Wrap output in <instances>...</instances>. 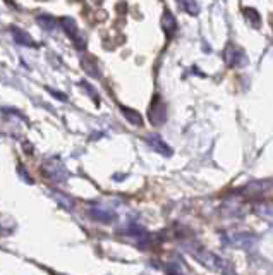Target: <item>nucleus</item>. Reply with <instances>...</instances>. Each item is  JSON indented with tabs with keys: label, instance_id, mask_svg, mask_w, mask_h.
Wrapping results in <instances>:
<instances>
[{
	"label": "nucleus",
	"instance_id": "obj_2",
	"mask_svg": "<svg viewBox=\"0 0 273 275\" xmlns=\"http://www.w3.org/2000/svg\"><path fill=\"white\" fill-rule=\"evenodd\" d=\"M150 119H151V122H155V124L163 122V119H165V105H163L162 100H158V98L153 100L151 110H150Z\"/></svg>",
	"mask_w": 273,
	"mask_h": 275
},
{
	"label": "nucleus",
	"instance_id": "obj_6",
	"mask_svg": "<svg viewBox=\"0 0 273 275\" xmlns=\"http://www.w3.org/2000/svg\"><path fill=\"white\" fill-rule=\"evenodd\" d=\"M12 33H14V38H15V41H17V43H21V45H31V43H33V40H31V38L26 33H21V31L15 29V28L12 29Z\"/></svg>",
	"mask_w": 273,
	"mask_h": 275
},
{
	"label": "nucleus",
	"instance_id": "obj_5",
	"mask_svg": "<svg viewBox=\"0 0 273 275\" xmlns=\"http://www.w3.org/2000/svg\"><path fill=\"white\" fill-rule=\"evenodd\" d=\"M179 5H181L182 9L191 15H196L198 12H200V7H198L196 0H179Z\"/></svg>",
	"mask_w": 273,
	"mask_h": 275
},
{
	"label": "nucleus",
	"instance_id": "obj_8",
	"mask_svg": "<svg viewBox=\"0 0 273 275\" xmlns=\"http://www.w3.org/2000/svg\"><path fill=\"white\" fill-rule=\"evenodd\" d=\"M38 22H40V24L43 26L45 29H52L53 26H55V22H53V19H50L48 15H41V17L38 19Z\"/></svg>",
	"mask_w": 273,
	"mask_h": 275
},
{
	"label": "nucleus",
	"instance_id": "obj_1",
	"mask_svg": "<svg viewBox=\"0 0 273 275\" xmlns=\"http://www.w3.org/2000/svg\"><path fill=\"white\" fill-rule=\"evenodd\" d=\"M224 57H225V62H227L229 65H232V67H239V65H244L246 62H248L246 60L244 50L236 45H229L224 52Z\"/></svg>",
	"mask_w": 273,
	"mask_h": 275
},
{
	"label": "nucleus",
	"instance_id": "obj_4",
	"mask_svg": "<svg viewBox=\"0 0 273 275\" xmlns=\"http://www.w3.org/2000/svg\"><path fill=\"white\" fill-rule=\"evenodd\" d=\"M163 29H165V33L169 36H172L175 29H177V21H175V17L169 10H165V14H163Z\"/></svg>",
	"mask_w": 273,
	"mask_h": 275
},
{
	"label": "nucleus",
	"instance_id": "obj_3",
	"mask_svg": "<svg viewBox=\"0 0 273 275\" xmlns=\"http://www.w3.org/2000/svg\"><path fill=\"white\" fill-rule=\"evenodd\" d=\"M62 24H64V28H65V33H67L69 36H71L72 40L76 41L79 48H83V46H84V41H83V38H81V34L77 33L76 22H74L72 19L67 17V19H62Z\"/></svg>",
	"mask_w": 273,
	"mask_h": 275
},
{
	"label": "nucleus",
	"instance_id": "obj_7",
	"mask_svg": "<svg viewBox=\"0 0 273 275\" xmlns=\"http://www.w3.org/2000/svg\"><path fill=\"white\" fill-rule=\"evenodd\" d=\"M122 112H124V115H126V117L129 119L132 124H141V115H139L138 112L131 110V108H122Z\"/></svg>",
	"mask_w": 273,
	"mask_h": 275
}]
</instances>
